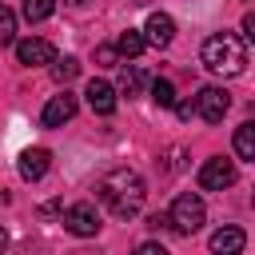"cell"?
<instances>
[{
	"label": "cell",
	"mask_w": 255,
	"mask_h": 255,
	"mask_svg": "<svg viewBox=\"0 0 255 255\" xmlns=\"http://www.w3.org/2000/svg\"><path fill=\"white\" fill-rule=\"evenodd\" d=\"M84 100H88V108H92L96 116H112V112H116V88H112L108 80H88Z\"/></svg>",
	"instance_id": "30bf717a"
},
{
	"label": "cell",
	"mask_w": 255,
	"mask_h": 255,
	"mask_svg": "<svg viewBox=\"0 0 255 255\" xmlns=\"http://www.w3.org/2000/svg\"><path fill=\"white\" fill-rule=\"evenodd\" d=\"M251 203H255V195H251Z\"/></svg>",
	"instance_id": "d4e9b609"
},
{
	"label": "cell",
	"mask_w": 255,
	"mask_h": 255,
	"mask_svg": "<svg viewBox=\"0 0 255 255\" xmlns=\"http://www.w3.org/2000/svg\"><path fill=\"white\" fill-rule=\"evenodd\" d=\"M243 36L255 44V12H247V16H243Z\"/></svg>",
	"instance_id": "7402d4cb"
},
{
	"label": "cell",
	"mask_w": 255,
	"mask_h": 255,
	"mask_svg": "<svg viewBox=\"0 0 255 255\" xmlns=\"http://www.w3.org/2000/svg\"><path fill=\"white\" fill-rule=\"evenodd\" d=\"M16 40V12L0 4V44H12Z\"/></svg>",
	"instance_id": "d6986e66"
},
{
	"label": "cell",
	"mask_w": 255,
	"mask_h": 255,
	"mask_svg": "<svg viewBox=\"0 0 255 255\" xmlns=\"http://www.w3.org/2000/svg\"><path fill=\"white\" fill-rule=\"evenodd\" d=\"M64 227H68L72 235L88 239V235H96V231H100V215H96V207H92V203H72V207L64 211Z\"/></svg>",
	"instance_id": "8992f818"
},
{
	"label": "cell",
	"mask_w": 255,
	"mask_h": 255,
	"mask_svg": "<svg viewBox=\"0 0 255 255\" xmlns=\"http://www.w3.org/2000/svg\"><path fill=\"white\" fill-rule=\"evenodd\" d=\"M139 255H163V243H139Z\"/></svg>",
	"instance_id": "603a6c76"
},
{
	"label": "cell",
	"mask_w": 255,
	"mask_h": 255,
	"mask_svg": "<svg viewBox=\"0 0 255 255\" xmlns=\"http://www.w3.org/2000/svg\"><path fill=\"white\" fill-rule=\"evenodd\" d=\"M235 163L231 159H223V155H211L203 167H199V187L203 191H223V187H231L235 183Z\"/></svg>",
	"instance_id": "277c9868"
},
{
	"label": "cell",
	"mask_w": 255,
	"mask_h": 255,
	"mask_svg": "<svg viewBox=\"0 0 255 255\" xmlns=\"http://www.w3.org/2000/svg\"><path fill=\"white\" fill-rule=\"evenodd\" d=\"M116 56H120V52H116L112 44H100V48H96V60H100V64H116Z\"/></svg>",
	"instance_id": "ffe728a7"
},
{
	"label": "cell",
	"mask_w": 255,
	"mask_h": 255,
	"mask_svg": "<svg viewBox=\"0 0 255 255\" xmlns=\"http://www.w3.org/2000/svg\"><path fill=\"white\" fill-rule=\"evenodd\" d=\"M139 88H143V72H139V68H124L120 92H124V96H139Z\"/></svg>",
	"instance_id": "ac0fdd59"
},
{
	"label": "cell",
	"mask_w": 255,
	"mask_h": 255,
	"mask_svg": "<svg viewBox=\"0 0 255 255\" xmlns=\"http://www.w3.org/2000/svg\"><path fill=\"white\" fill-rule=\"evenodd\" d=\"M151 100H155L159 108H175V88H171V80H151Z\"/></svg>",
	"instance_id": "e0dca14e"
},
{
	"label": "cell",
	"mask_w": 255,
	"mask_h": 255,
	"mask_svg": "<svg viewBox=\"0 0 255 255\" xmlns=\"http://www.w3.org/2000/svg\"><path fill=\"white\" fill-rule=\"evenodd\" d=\"M16 167H20V179L36 183V179H44V171L52 167V151H48V147H24L20 159H16Z\"/></svg>",
	"instance_id": "52a82bcc"
},
{
	"label": "cell",
	"mask_w": 255,
	"mask_h": 255,
	"mask_svg": "<svg viewBox=\"0 0 255 255\" xmlns=\"http://www.w3.org/2000/svg\"><path fill=\"white\" fill-rule=\"evenodd\" d=\"M4 243H8V235H4V231H0V247H4Z\"/></svg>",
	"instance_id": "cb8c5ba5"
},
{
	"label": "cell",
	"mask_w": 255,
	"mask_h": 255,
	"mask_svg": "<svg viewBox=\"0 0 255 255\" xmlns=\"http://www.w3.org/2000/svg\"><path fill=\"white\" fill-rule=\"evenodd\" d=\"M231 108V96L223 88H199L195 92V116H203L207 124H219Z\"/></svg>",
	"instance_id": "5b68a950"
},
{
	"label": "cell",
	"mask_w": 255,
	"mask_h": 255,
	"mask_svg": "<svg viewBox=\"0 0 255 255\" xmlns=\"http://www.w3.org/2000/svg\"><path fill=\"white\" fill-rule=\"evenodd\" d=\"M143 36H147V44H151V48H167V44L175 40V20H171L167 12H151V16H147Z\"/></svg>",
	"instance_id": "8fae6325"
},
{
	"label": "cell",
	"mask_w": 255,
	"mask_h": 255,
	"mask_svg": "<svg viewBox=\"0 0 255 255\" xmlns=\"http://www.w3.org/2000/svg\"><path fill=\"white\" fill-rule=\"evenodd\" d=\"M175 112H179V120H191V116H195V100H183V104H175Z\"/></svg>",
	"instance_id": "44dd1931"
},
{
	"label": "cell",
	"mask_w": 255,
	"mask_h": 255,
	"mask_svg": "<svg viewBox=\"0 0 255 255\" xmlns=\"http://www.w3.org/2000/svg\"><path fill=\"white\" fill-rule=\"evenodd\" d=\"M235 155L239 159H255V124H239L235 128Z\"/></svg>",
	"instance_id": "5bb4252c"
},
{
	"label": "cell",
	"mask_w": 255,
	"mask_h": 255,
	"mask_svg": "<svg viewBox=\"0 0 255 255\" xmlns=\"http://www.w3.org/2000/svg\"><path fill=\"white\" fill-rule=\"evenodd\" d=\"M143 48H147V36H143L139 28H128V32H120V40H116V52L128 56V60H135Z\"/></svg>",
	"instance_id": "4fadbf2b"
},
{
	"label": "cell",
	"mask_w": 255,
	"mask_h": 255,
	"mask_svg": "<svg viewBox=\"0 0 255 255\" xmlns=\"http://www.w3.org/2000/svg\"><path fill=\"white\" fill-rule=\"evenodd\" d=\"M56 12V0H24V20L28 24H40Z\"/></svg>",
	"instance_id": "2e32d148"
},
{
	"label": "cell",
	"mask_w": 255,
	"mask_h": 255,
	"mask_svg": "<svg viewBox=\"0 0 255 255\" xmlns=\"http://www.w3.org/2000/svg\"><path fill=\"white\" fill-rule=\"evenodd\" d=\"M199 56H203V68L215 72V76H239V72L247 68V44H243V36H235V32H215V36H207Z\"/></svg>",
	"instance_id": "7a4b0ae2"
},
{
	"label": "cell",
	"mask_w": 255,
	"mask_h": 255,
	"mask_svg": "<svg viewBox=\"0 0 255 255\" xmlns=\"http://www.w3.org/2000/svg\"><path fill=\"white\" fill-rule=\"evenodd\" d=\"M167 223H171V231H179V235H195V231L207 223V207H203V199H199L195 191L175 195V199H171V211H167Z\"/></svg>",
	"instance_id": "3957f363"
},
{
	"label": "cell",
	"mask_w": 255,
	"mask_h": 255,
	"mask_svg": "<svg viewBox=\"0 0 255 255\" xmlns=\"http://www.w3.org/2000/svg\"><path fill=\"white\" fill-rule=\"evenodd\" d=\"M143 195H147L143 175L131 171V167H112V171H104V175L96 179V199H100L116 219H131V215H139Z\"/></svg>",
	"instance_id": "6da1fadb"
},
{
	"label": "cell",
	"mask_w": 255,
	"mask_h": 255,
	"mask_svg": "<svg viewBox=\"0 0 255 255\" xmlns=\"http://www.w3.org/2000/svg\"><path fill=\"white\" fill-rule=\"evenodd\" d=\"M72 116H76V96L64 88L60 96H52V100L44 104V116H40V124H44V128H60V124H68Z\"/></svg>",
	"instance_id": "9c48e42d"
},
{
	"label": "cell",
	"mask_w": 255,
	"mask_h": 255,
	"mask_svg": "<svg viewBox=\"0 0 255 255\" xmlns=\"http://www.w3.org/2000/svg\"><path fill=\"white\" fill-rule=\"evenodd\" d=\"M16 60L28 64V68H40V64H52L56 60V48L48 40H40V36H28V40L16 44Z\"/></svg>",
	"instance_id": "ba28073f"
},
{
	"label": "cell",
	"mask_w": 255,
	"mask_h": 255,
	"mask_svg": "<svg viewBox=\"0 0 255 255\" xmlns=\"http://www.w3.org/2000/svg\"><path fill=\"white\" fill-rule=\"evenodd\" d=\"M207 247H211L215 255H235V251L247 247V235H243L239 227H219V231L207 239Z\"/></svg>",
	"instance_id": "7c38bea8"
},
{
	"label": "cell",
	"mask_w": 255,
	"mask_h": 255,
	"mask_svg": "<svg viewBox=\"0 0 255 255\" xmlns=\"http://www.w3.org/2000/svg\"><path fill=\"white\" fill-rule=\"evenodd\" d=\"M76 76H80V60H76V56L52 60V80H56V84H72Z\"/></svg>",
	"instance_id": "9a60e30c"
}]
</instances>
